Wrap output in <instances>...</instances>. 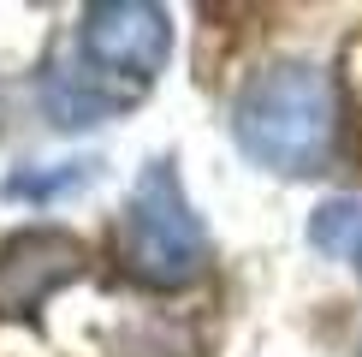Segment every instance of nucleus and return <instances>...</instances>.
I'll return each mask as SVG.
<instances>
[{"label":"nucleus","mask_w":362,"mask_h":357,"mask_svg":"<svg viewBox=\"0 0 362 357\" xmlns=\"http://www.w3.org/2000/svg\"><path fill=\"white\" fill-rule=\"evenodd\" d=\"M356 232H362V208H356V203H344V197H339V203H327L321 215L309 220V244H315V250H351V244H356Z\"/></svg>","instance_id":"6"},{"label":"nucleus","mask_w":362,"mask_h":357,"mask_svg":"<svg viewBox=\"0 0 362 357\" xmlns=\"http://www.w3.org/2000/svg\"><path fill=\"white\" fill-rule=\"evenodd\" d=\"M78 185H89V161H59L48 173L18 167L6 178V197L12 203H54V197H66V191H78Z\"/></svg>","instance_id":"5"},{"label":"nucleus","mask_w":362,"mask_h":357,"mask_svg":"<svg viewBox=\"0 0 362 357\" xmlns=\"http://www.w3.org/2000/svg\"><path fill=\"white\" fill-rule=\"evenodd\" d=\"M232 137L267 173L309 178L333 161L339 143V96L333 78L309 60H274L238 89L232 101Z\"/></svg>","instance_id":"1"},{"label":"nucleus","mask_w":362,"mask_h":357,"mask_svg":"<svg viewBox=\"0 0 362 357\" xmlns=\"http://www.w3.org/2000/svg\"><path fill=\"white\" fill-rule=\"evenodd\" d=\"M78 72H71V101L59 108V125H95L101 113L125 108L173 60V18L148 0H95L78 12L71 36Z\"/></svg>","instance_id":"2"},{"label":"nucleus","mask_w":362,"mask_h":357,"mask_svg":"<svg viewBox=\"0 0 362 357\" xmlns=\"http://www.w3.org/2000/svg\"><path fill=\"white\" fill-rule=\"evenodd\" d=\"M89 244L71 227H24L0 244V316H36L48 298L78 286Z\"/></svg>","instance_id":"4"},{"label":"nucleus","mask_w":362,"mask_h":357,"mask_svg":"<svg viewBox=\"0 0 362 357\" xmlns=\"http://www.w3.org/2000/svg\"><path fill=\"white\" fill-rule=\"evenodd\" d=\"M119 262L148 292H185L214 268V238L196 215L173 155H155L137 173L119 215Z\"/></svg>","instance_id":"3"},{"label":"nucleus","mask_w":362,"mask_h":357,"mask_svg":"<svg viewBox=\"0 0 362 357\" xmlns=\"http://www.w3.org/2000/svg\"><path fill=\"white\" fill-rule=\"evenodd\" d=\"M351 262H356V274H362V232H356V244H351Z\"/></svg>","instance_id":"7"}]
</instances>
